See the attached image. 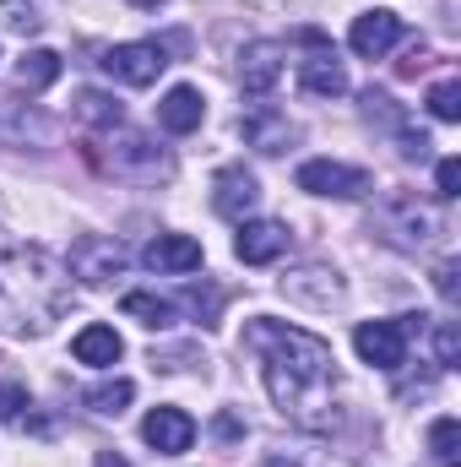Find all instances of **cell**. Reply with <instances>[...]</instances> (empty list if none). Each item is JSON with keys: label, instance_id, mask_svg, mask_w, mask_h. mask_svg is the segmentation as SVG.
<instances>
[{"label": "cell", "instance_id": "cell-12", "mask_svg": "<svg viewBox=\"0 0 461 467\" xmlns=\"http://www.w3.org/2000/svg\"><path fill=\"white\" fill-rule=\"evenodd\" d=\"M402 33H407V22L396 11H358L353 27H347V49L364 55V60H380L391 44H402Z\"/></svg>", "mask_w": 461, "mask_h": 467}, {"label": "cell", "instance_id": "cell-29", "mask_svg": "<svg viewBox=\"0 0 461 467\" xmlns=\"http://www.w3.org/2000/svg\"><path fill=\"white\" fill-rule=\"evenodd\" d=\"M435 358H440V369H456V364H461V337H456V327H451V321H440V327H435Z\"/></svg>", "mask_w": 461, "mask_h": 467}, {"label": "cell", "instance_id": "cell-27", "mask_svg": "<svg viewBox=\"0 0 461 467\" xmlns=\"http://www.w3.org/2000/svg\"><path fill=\"white\" fill-rule=\"evenodd\" d=\"M429 115L446 119V125H456L461 119V82H440V88L429 93Z\"/></svg>", "mask_w": 461, "mask_h": 467}, {"label": "cell", "instance_id": "cell-2", "mask_svg": "<svg viewBox=\"0 0 461 467\" xmlns=\"http://www.w3.org/2000/svg\"><path fill=\"white\" fill-rule=\"evenodd\" d=\"M66 310H71V266L44 244H5L0 250V332L44 337Z\"/></svg>", "mask_w": 461, "mask_h": 467}, {"label": "cell", "instance_id": "cell-3", "mask_svg": "<svg viewBox=\"0 0 461 467\" xmlns=\"http://www.w3.org/2000/svg\"><path fill=\"white\" fill-rule=\"evenodd\" d=\"M98 169H109L115 180H141V185H158L174 174V158L163 147H152L141 130H115L109 136V152H87Z\"/></svg>", "mask_w": 461, "mask_h": 467}, {"label": "cell", "instance_id": "cell-30", "mask_svg": "<svg viewBox=\"0 0 461 467\" xmlns=\"http://www.w3.org/2000/svg\"><path fill=\"white\" fill-rule=\"evenodd\" d=\"M435 191L451 202V196H461V163L456 158H440V169H435Z\"/></svg>", "mask_w": 461, "mask_h": 467}, {"label": "cell", "instance_id": "cell-21", "mask_svg": "<svg viewBox=\"0 0 461 467\" xmlns=\"http://www.w3.org/2000/svg\"><path fill=\"white\" fill-rule=\"evenodd\" d=\"M60 82V55L55 49H22V60H16V88L22 93H44V88H55Z\"/></svg>", "mask_w": 461, "mask_h": 467}, {"label": "cell", "instance_id": "cell-15", "mask_svg": "<svg viewBox=\"0 0 461 467\" xmlns=\"http://www.w3.org/2000/svg\"><path fill=\"white\" fill-rule=\"evenodd\" d=\"M0 141L5 147H44L49 141V119L38 104H22L11 93H0Z\"/></svg>", "mask_w": 461, "mask_h": 467}, {"label": "cell", "instance_id": "cell-28", "mask_svg": "<svg viewBox=\"0 0 461 467\" xmlns=\"http://www.w3.org/2000/svg\"><path fill=\"white\" fill-rule=\"evenodd\" d=\"M27 408H33L27 402V386L22 380H0V424H22Z\"/></svg>", "mask_w": 461, "mask_h": 467}, {"label": "cell", "instance_id": "cell-9", "mask_svg": "<svg viewBox=\"0 0 461 467\" xmlns=\"http://www.w3.org/2000/svg\"><path fill=\"white\" fill-rule=\"evenodd\" d=\"M299 191H310V196H337V202H358L364 191H369V174L364 169H353V163H337V158H310V163H299Z\"/></svg>", "mask_w": 461, "mask_h": 467}, {"label": "cell", "instance_id": "cell-20", "mask_svg": "<svg viewBox=\"0 0 461 467\" xmlns=\"http://www.w3.org/2000/svg\"><path fill=\"white\" fill-rule=\"evenodd\" d=\"M71 348H77V358H82V364H93V369H109V364H119L125 343H119L115 327H82Z\"/></svg>", "mask_w": 461, "mask_h": 467}, {"label": "cell", "instance_id": "cell-22", "mask_svg": "<svg viewBox=\"0 0 461 467\" xmlns=\"http://www.w3.org/2000/svg\"><path fill=\"white\" fill-rule=\"evenodd\" d=\"M77 115H82V125H98V130H115L119 119H125V109H119L115 93H98V88H82L77 93Z\"/></svg>", "mask_w": 461, "mask_h": 467}, {"label": "cell", "instance_id": "cell-25", "mask_svg": "<svg viewBox=\"0 0 461 467\" xmlns=\"http://www.w3.org/2000/svg\"><path fill=\"white\" fill-rule=\"evenodd\" d=\"M130 397H136V386H130V380H104V386H93L82 402H87L93 413H104V419H119Z\"/></svg>", "mask_w": 461, "mask_h": 467}, {"label": "cell", "instance_id": "cell-17", "mask_svg": "<svg viewBox=\"0 0 461 467\" xmlns=\"http://www.w3.org/2000/svg\"><path fill=\"white\" fill-rule=\"evenodd\" d=\"M141 261H147L152 272L179 277V272H196V266H201V244H196L190 234H158V239L141 250Z\"/></svg>", "mask_w": 461, "mask_h": 467}, {"label": "cell", "instance_id": "cell-6", "mask_svg": "<svg viewBox=\"0 0 461 467\" xmlns=\"http://www.w3.org/2000/svg\"><path fill=\"white\" fill-rule=\"evenodd\" d=\"M413 321L418 316H402V321H364L358 332H353V348L364 364H374V369H402L407 364V337H413Z\"/></svg>", "mask_w": 461, "mask_h": 467}, {"label": "cell", "instance_id": "cell-4", "mask_svg": "<svg viewBox=\"0 0 461 467\" xmlns=\"http://www.w3.org/2000/svg\"><path fill=\"white\" fill-rule=\"evenodd\" d=\"M374 223H380V234H385L391 244H402V250H424V244L440 234V207H435V202H418L413 191H391V196L380 202Z\"/></svg>", "mask_w": 461, "mask_h": 467}, {"label": "cell", "instance_id": "cell-16", "mask_svg": "<svg viewBox=\"0 0 461 467\" xmlns=\"http://www.w3.org/2000/svg\"><path fill=\"white\" fill-rule=\"evenodd\" d=\"M299 88L315 93V99H343L347 93V71H343V60H337L332 44H321V49H310L299 60Z\"/></svg>", "mask_w": 461, "mask_h": 467}, {"label": "cell", "instance_id": "cell-5", "mask_svg": "<svg viewBox=\"0 0 461 467\" xmlns=\"http://www.w3.org/2000/svg\"><path fill=\"white\" fill-rule=\"evenodd\" d=\"M71 277H82L87 288H109L119 272L130 266V250L119 244V239H109V234H82L77 244H71Z\"/></svg>", "mask_w": 461, "mask_h": 467}, {"label": "cell", "instance_id": "cell-13", "mask_svg": "<svg viewBox=\"0 0 461 467\" xmlns=\"http://www.w3.org/2000/svg\"><path fill=\"white\" fill-rule=\"evenodd\" d=\"M288 244H293L288 223H277V218H244V223H239V239H233V255H239L244 266H266V261H277Z\"/></svg>", "mask_w": 461, "mask_h": 467}, {"label": "cell", "instance_id": "cell-14", "mask_svg": "<svg viewBox=\"0 0 461 467\" xmlns=\"http://www.w3.org/2000/svg\"><path fill=\"white\" fill-rule=\"evenodd\" d=\"M141 441L152 451H163V457H185L196 446V419L185 408H152L147 424H141Z\"/></svg>", "mask_w": 461, "mask_h": 467}, {"label": "cell", "instance_id": "cell-32", "mask_svg": "<svg viewBox=\"0 0 461 467\" xmlns=\"http://www.w3.org/2000/svg\"><path fill=\"white\" fill-rule=\"evenodd\" d=\"M93 467H130V462H125L119 451H98V462H93Z\"/></svg>", "mask_w": 461, "mask_h": 467}, {"label": "cell", "instance_id": "cell-18", "mask_svg": "<svg viewBox=\"0 0 461 467\" xmlns=\"http://www.w3.org/2000/svg\"><path fill=\"white\" fill-rule=\"evenodd\" d=\"M201 119H207V99H201L196 88H169V93H163L158 125H163L169 136H190V130H201Z\"/></svg>", "mask_w": 461, "mask_h": 467}, {"label": "cell", "instance_id": "cell-7", "mask_svg": "<svg viewBox=\"0 0 461 467\" xmlns=\"http://www.w3.org/2000/svg\"><path fill=\"white\" fill-rule=\"evenodd\" d=\"M115 82L125 88H152L163 71H169V49L158 44V38H141V44H115V49H104V60H98Z\"/></svg>", "mask_w": 461, "mask_h": 467}, {"label": "cell", "instance_id": "cell-11", "mask_svg": "<svg viewBox=\"0 0 461 467\" xmlns=\"http://www.w3.org/2000/svg\"><path fill=\"white\" fill-rule=\"evenodd\" d=\"M255 202H261V185H255V174H250L244 163L218 169V180H212V213H218V218L244 223V218L255 213Z\"/></svg>", "mask_w": 461, "mask_h": 467}, {"label": "cell", "instance_id": "cell-8", "mask_svg": "<svg viewBox=\"0 0 461 467\" xmlns=\"http://www.w3.org/2000/svg\"><path fill=\"white\" fill-rule=\"evenodd\" d=\"M282 71H288V44L255 38V44L239 49V88H244V99H266L282 82Z\"/></svg>", "mask_w": 461, "mask_h": 467}, {"label": "cell", "instance_id": "cell-26", "mask_svg": "<svg viewBox=\"0 0 461 467\" xmlns=\"http://www.w3.org/2000/svg\"><path fill=\"white\" fill-rule=\"evenodd\" d=\"M0 22H5L11 33H22V38H33V33L44 27V16H38V0H0Z\"/></svg>", "mask_w": 461, "mask_h": 467}, {"label": "cell", "instance_id": "cell-24", "mask_svg": "<svg viewBox=\"0 0 461 467\" xmlns=\"http://www.w3.org/2000/svg\"><path fill=\"white\" fill-rule=\"evenodd\" d=\"M429 451H435L440 467H461V424L451 419V413L429 424Z\"/></svg>", "mask_w": 461, "mask_h": 467}, {"label": "cell", "instance_id": "cell-33", "mask_svg": "<svg viewBox=\"0 0 461 467\" xmlns=\"http://www.w3.org/2000/svg\"><path fill=\"white\" fill-rule=\"evenodd\" d=\"M130 5H141V11H158V5H163V0H130Z\"/></svg>", "mask_w": 461, "mask_h": 467}, {"label": "cell", "instance_id": "cell-1", "mask_svg": "<svg viewBox=\"0 0 461 467\" xmlns=\"http://www.w3.org/2000/svg\"><path fill=\"white\" fill-rule=\"evenodd\" d=\"M244 343L261 353V380L277 402V413L293 430L326 435L337 430V353L315 332H299L288 321L255 316L244 327Z\"/></svg>", "mask_w": 461, "mask_h": 467}, {"label": "cell", "instance_id": "cell-10", "mask_svg": "<svg viewBox=\"0 0 461 467\" xmlns=\"http://www.w3.org/2000/svg\"><path fill=\"white\" fill-rule=\"evenodd\" d=\"M282 294H288L293 305H310V310H337L347 299V283L326 266V261H310V266H299V272L282 277Z\"/></svg>", "mask_w": 461, "mask_h": 467}, {"label": "cell", "instance_id": "cell-31", "mask_svg": "<svg viewBox=\"0 0 461 467\" xmlns=\"http://www.w3.org/2000/svg\"><path fill=\"white\" fill-rule=\"evenodd\" d=\"M435 288H440V299H456V261L435 266Z\"/></svg>", "mask_w": 461, "mask_h": 467}, {"label": "cell", "instance_id": "cell-23", "mask_svg": "<svg viewBox=\"0 0 461 467\" xmlns=\"http://www.w3.org/2000/svg\"><path fill=\"white\" fill-rule=\"evenodd\" d=\"M125 316L141 321V327H152V332H163V327H174L179 305H169V299H158V294H125Z\"/></svg>", "mask_w": 461, "mask_h": 467}, {"label": "cell", "instance_id": "cell-19", "mask_svg": "<svg viewBox=\"0 0 461 467\" xmlns=\"http://www.w3.org/2000/svg\"><path fill=\"white\" fill-rule=\"evenodd\" d=\"M239 125H244V141H250L255 152H282V147L299 136V130L288 125V115H277V109H250Z\"/></svg>", "mask_w": 461, "mask_h": 467}]
</instances>
